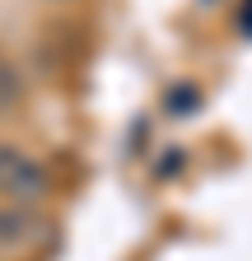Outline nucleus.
<instances>
[{"label":"nucleus","instance_id":"obj_1","mask_svg":"<svg viewBox=\"0 0 252 261\" xmlns=\"http://www.w3.org/2000/svg\"><path fill=\"white\" fill-rule=\"evenodd\" d=\"M47 191V173L19 145H0V196L10 201H38Z\"/></svg>","mask_w":252,"mask_h":261},{"label":"nucleus","instance_id":"obj_2","mask_svg":"<svg viewBox=\"0 0 252 261\" xmlns=\"http://www.w3.org/2000/svg\"><path fill=\"white\" fill-rule=\"evenodd\" d=\"M28 238H38V219L28 215V210H0V243H28Z\"/></svg>","mask_w":252,"mask_h":261},{"label":"nucleus","instance_id":"obj_3","mask_svg":"<svg viewBox=\"0 0 252 261\" xmlns=\"http://www.w3.org/2000/svg\"><path fill=\"white\" fill-rule=\"evenodd\" d=\"M23 98V75L14 70V61H5L0 56V117H5L14 103Z\"/></svg>","mask_w":252,"mask_h":261},{"label":"nucleus","instance_id":"obj_4","mask_svg":"<svg viewBox=\"0 0 252 261\" xmlns=\"http://www.w3.org/2000/svg\"><path fill=\"white\" fill-rule=\"evenodd\" d=\"M201 108V93L192 89V84H178L173 93H168V117H192Z\"/></svg>","mask_w":252,"mask_h":261},{"label":"nucleus","instance_id":"obj_5","mask_svg":"<svg viewBox=\"0 0 252 261\" xmlns=\"http://www.w3.org/2000/svg\"><path fill=\"white\" fill-rule=\"evenodd\" d=\"M243 33L252 38V0H247V10H243Z\"/></svg>","mask_w":252,"mask_h":261}]
</instances>
